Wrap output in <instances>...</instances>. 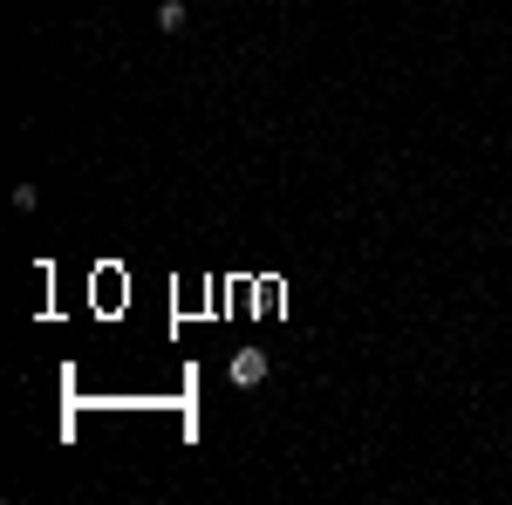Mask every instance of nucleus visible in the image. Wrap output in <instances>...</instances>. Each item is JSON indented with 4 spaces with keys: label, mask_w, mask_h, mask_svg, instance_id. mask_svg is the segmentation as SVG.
<instances>
[{
    "label": "nucleus",
    "mask_w": 512,
    "mask_h": 505,
    "mask_svg": "<svg viewBox=\"0 0 512 505\" xmlns=\"http://www.w3.org/2000/svg\"><path fill=\"white\" fill-rule=\"evenodd\" d=\"M233 383H239V389L267 383V349H239V355H233Z\"/></svg>",
    "instance_id": "obj_1"
},
{
    "label": "nucleus",
    "mask_w": 512,
    "mask_h": 505,
    "mask_svg": "<svg viewBox=\"0 0 512 505\" xmlns=\"http://www.w3.org/2000/svg\"><path fill=\"white\" fill-rule=\"evenodd\" d=\"M158 28H164V35H178V28H185V0H164V7H158Z\"/></svg>",
    "instance_id": "obj_2"
}]
</instances>
